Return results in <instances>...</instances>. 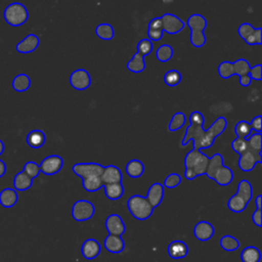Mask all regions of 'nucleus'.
Masks as SVG:
<instances>
[{"label": "nucleus", "instance_id": "obj_1", "mask_svg": "<svg viewBox=\"0 0 262 262\" xmlns=\"http://www.w3.org/2000/svg\"><path fill=\"white\" fill-rule=\"evenodd\" d=\"M205 118L199 111H193L189 115V125L185 128L183 138L180 142L181 146H186L189 141H192L193 149L210 148L216 137L221 135L227 126V121L224 117H218L214 123L208 128L204 129Z\"/></svg>", "mask_w": 262, "mask_h": 262}, {"label": "nucleus", "instance_id": "obj_2", "mask_svg": "<svg viewBox=\"0 0 262 262\" xmlns=\"http://www.w3.org/2000/svg\"><path fill=\"white\" fill-rule=\"evenodd\" d=\"M209 157L199 149H191L184 157V177L191 180L201 175H205Z\"/></svg>", "mask_w": 262, "mask_h": 262}, {"label": "nucleus", "instance_id": "obj_3", "mask_svg": "<svg viewBox=\"0 0 262 262\" xmlns=\"http://www.w3.org/2000/svg\"><path fill=\"white\" fill-rule=\"evenodd\" d=\"M127 208L129 213L137 220H146L148 219L152 212L154 208L149 205L145 196L140 194H134L127 200Z\"/></svg>", "mask_w": 262, "mask_h": 262}, {"label": "nucleus", "instance_id": "obj_4", "mask_svg": "<svg viewBox=\"0 0 262 262\" xmlns=\"http://www.w3.org/2000/svg\"><path fill=\"white\" fill-rule=\"evenodd\" d=\"M3 18L9 26L19 27L28 20L29 12L23 3L12 2L5 7L3 11Z\"/></svg>", "mask_w": 262, "mask_h": 262}, {"label": "nucleus", "instance_id": "obj_5", "mask_svg": "<svg viewBox=\"0 0 262 262\" xmlns=\"http://www.w3.org/2000/svg\"><path fill=\"white\" fill-rule=\"evenodd\" d=\"M94 213H95L94 205L87 200H79L75 202L71 210L72 217L79 222L91 219Z\"/></svg>", "mask_w": 262, "mask_h": 262}, {"label": "nucleus", "instance_id": "obj_6", "mask_svg": "<svg viewBox=\"0 0 262 262\" xmlns=\"http://www.w3.org/2000/svg\"><path fill=\"white\" fill-rule=\"evenodd\" d=\"M104 166L98 163H78L72 167L73 172L82 179L91 176H100Z\"/></svg>", "mask_w": 262, "mask_h": 262}, {"label": "nucleus", "instance_id": "obj_7", "mask_svg": "<svg viewBox=\"0 0 262 262\" xmlns=\"http://www.w3.org/2000/svg\"><path fill=\"white\" fill-rule=\"evenodd\" d=\"M62 166H63V160L60 156H57V155L48 156L44 158L39 164L40 172L48 176L57 174L61 170Z\"/></svg>", "mask_w": 262, "mask_h": 262}, {"label": "nucleus", "instance_id": "obj_8", "mask_svg": "<svg viewBox=\"0 0 262 262\" xmlns=\"http://www.w3.org/2000/svg\"><path fill=\"white\" fill-rule=\"evenodd\" d=\"M161 19L163 25V32H166L170 35H175L179 33L185 27V23L173 13H164L161 16Z\"/></svg>", "mask_w": 262, "mask_h": 262}, {"label": "nucleus", "instance_id": "obj_9", "mask_svg": "<svg viewBox=\"0 0 262 262\" xmlns=\"http://www.w3.org/2000/svg\"><path fill=\"white\" fill-rule=\"evenodd\" d=\"M261 162H262L261 152H256L248 148L247 151L239 155L238 167L242 171L249 172V171H252L255 168V166Z\"/></svg>", "mask_w": 262, "mask_h": 262}, {"label": "nucleus", "instance_id": "obj_10", "mask_svg": "<svg viewBox=\"0 0 262 262\" xmlns=\"http://www.w3.org/2000/svg\"><path fill=\"white\" fill-rule=\"evenodd\" d=\"M70 84L77 90H85L91 84V77L84 69H77L70 76Z\"/></svg>", "mask_w": 262, "mask_h": 262}, {"label": "nucleus", "instance_id": "obj_11", "mask_svg": "<svg viewBox=\"0 0 262 262\" xmlns=\"http://www.w3.org/2000/svg\"><path fill=\"white\" fill-rule=\"evenodd\" d=\"M104 225L108 234L121 236L126 231V225L121 216L118 214L108 215L105 219Z\"/></svg>", "mask_w": 262, "mask_h": 262}, {"label": "nucleus", "instance_id": "obj_12", "mask_svg": "<svg viewBox=\"0 0 262 262\" xmlns=\"http://www.w3.org/2000/svg\"><path fill=\"white\" fill-rule=\"evenodd\" d=\"M40 44V38L35 34H28L21 41L15 45V50L18 53L27 54L35 51Z\"/></svg>", "mask_w": 262, "mask_h": 262}, {"label": "nucleus", "instance_id": "obj_13", "mask_svg": "<svg viewBox=\"0 0 262 262\" xmlns=\"http://www.w3.org/2000/svg\"><path fill=\"white\" fill-rule=\"evenodd\" d=\"M101 252V245L95 238H87L81 246V254L87 260L95 259Z\"/></svg>", "mask_w": 262, "mask_h": 262}, {"label": "nucleus", "instance_id": "obj_14", "mask_svg": "<svg viewBox=\"0 0 262 262\" xmlns=\"http://www.w3.org/2000/svg\"><path fill=\"white\" fill-rule=\"evenodd\" d=\"M164 198V185L160 182H155L152 183L147 192L145 199L149 203V205L155 209L159 207L163 201Z\"/></svg>", "mask_w": 262, "mask_h": 262}, {"label": "nucleus", "instance_id": "obj_15", "mask_svg": "<svg viewBox=\"0 0 262 262\" xmlns=\"http://www.w3.org/2000/svg\"><path fill=\"white\" fill-rule=\"evenodd\" d=\"M215 233L214 226L208 221H200L193 227V235L201 242L209 241Z\"/></svg>", "mask_w": 262, "mask_h": 262}, {"label": "nucleus", "instance_id": "obj_16", "mask_svg": "<svg viewBox=\"0 0 262 262\" xmlns=\"http://www.w3.org/2000/svg\"><path fill=\"white\" fill-rule=\"evenodd\" d=\"M167 253L170 258L174 260H179L184 258L188 254V247L183 241L175 239L168 245Z\"/></svg>", "mask_w": 262, "mask_h": 262}, {"label": "nucleus", "instance_id": "obj_17", "mask_svg": "<svg viewBox=\"0 0 262 262\" xmlns=\"http://www.w3.org/2000/svg\"><path fill=\"white\" fill-rule=\"evenodd\" d=\"M101 181L104 184H112V183H119L122 182V173L121 170L115 165H107L104 166L103 171L100 175Z\"/></svg>", "mask_w": 262, "mask_h": 262}, {"label": "nucleus", "instance_id": "obj_18", "mask_svg": "<svg viewBox=\"0 0 262 262\" xmlns=\"http://www.w3.org/2000/svg\"><path fill=\"white\" fill-rule=\"evenodd\" d=\"M103 248L113 254H119L123 252L125 249V242L124 239L119 235H113L108 234L104 239L102 244Z\"/></svg>", "mask_w": 262, "mask_h": 262}, {"label": "nucleus", "instance_id": "obj_19", "mask_svg": "<svg viewBox=\"0 0 262 262\" xmlns=\"http://www.w3.org/2000/svg\"><path fill=\"white\" fill-rule=\"evenodd\" d=\"M190 34H202L208 26L207 19L200 13H192L186 20Z\"/></svg>", "mask_w": 262, "mask_h": 262}, {"label": "nucleus", "instance_id": "obj_20", "mask_svg": "<svg viewBox=\"0 0 262 262\" xmlns=\"http://www.w3.org/2000/svg\"><path fill=\"white\" fill-rule=\"evenodd\" d=\"M46 140L45 133L40 129H34L30 131L26 136L27 144L32 148H40L44 145Z\"/></svg>", "mask_w": 262, "mask_h": 262}, {"label": "nucleus", "instance_id": "obj_21", "mask_svg": "<svg viewBox=\"0 0 262 262\" xmlns=\"http://www.w3.org/2000/svg\"><path fill=\"white\" fill-rule=\"evenodd\" d=\"M224 165V159L222 157L221 154L219 152H215L212 157H209V162H208V166H207V170L205 175L209 178L213 180L214 174Z\"/></svg>", "mask_w": 262, "mask_h": 262}, {"label": "nucleus", "instance_id": "obj_22", "mask_svg": "<svg viewBox=\"0 0 262 262\" xmlns=\"http://www.w3.org/2000/svg\"><path fill=\"white\" fill-rule=\"evenodd\" d=\"M18 201L17 191L13 188L6 187L0 191V205L3 208H11Z\"/></svg>", "mask_w": 262, "mask_h": 262}, {"label": "nucleus", "instance_id": "obj_23", "mask_svg": "<svg viewBox=\"0 0 262 262\" xmlns=\"http://www.w3.org/2000/svg\"><path fill=\"white\" fill-rule=\"evenodd\" d=\"M213 180H214L217 184H219V185H221V186L228 185V184L231 183L232 180H233V171H232L229 167L223 165V166L214 174Z\"/></svg>", "mask_w": 262, "mask_h": 262}, {"label": "nucleus", "instance_id": "obj_24", "mask_svg": "<svg viewBox=\"0 0 262 262\" xmlns=\"http://www.w3.org/2000/svg\"><path fill=\"white\" fill-rule=\"evenodd\" d=\"M33 184V179L30 178L24 171L15 174L13 177V189L16 191H26L31 188Z\"/></svg>", "mask_w": 262, "mask_h": 262}, {"label": "nucleus", "instance_id": "obj_25", "mask_svg": "<svg viewBox=\"0 0 262 262\" xmlns=\"http://www.w3.org/2000/svg\"><path fill=\"white\" fill-rule=\"evenodd\" d=\"M102 187L104 190V194L108 200L117 201V200L121 199L124 194V187H123L122 182L104 184Z\"/></svg>", "mask_w": 262, "mask_h": 262}, {"label": "nucleus", "instance_id": "obj_26", "mask_svg": "<svg viewBox=\"0 0 262 262\" xmlns=\"http://www.w3.org/2000/svg\"><path fill=\"white\" fill-rule=\"evenodd\" d=\"M126 173L131 178H138L144 172V165L140 160L133 159L126 164Z\"/></svg>", "mask_w": 262, "mask_h": 262}, {"label": "nucleus", "instance_id": "obj_27", "mask_svg": "<svg viewBox=\"0 0 262 262\" xmlns=\"http://www.w3.org/2000/svg\"><path fill=\"white\" fill-rule=\"evenodd\" d=\"M127 69L135 74H139L141 72L144 71L145 69V60L144 57L142 55H140L139 53L135 52L133 54V56L131 57V59L128 60L127 64H126Z\"/></svg>", "mask_w": 262, "mask_h": 262}, {"label": "nucleus", "instance_id": "obj_28", "mask_svg": "<svg viewBox=\"0 0 262 262\" xmlns=\"http://www.w3.org/2000/svg\"><path fill=\"white\" fill-rule=\"evenodd\" d=\"M248 204L249 202L246 201L243 196L238 195L237 193H234L229 198L227 202V208L233 213H241L247 208Z\"/></svg>", "mask_w": 262, "mask_h": 262}, {"label": "nucleus", "instance_id": "obj_29", "mask_svg": "<svg viewBox=\"0 0 262 262\" xmlns=\"http://www.w3.org/2000/svg\"><path fill=\"white\" fill-rule=\"evenodd\" d=\"M261 253L257 247H246L241 253L242 262H260Z\"/></svg>", "mask_w": 262, "mask_h": 262}, {"label": "nucleus", "instance_id": "obj_30", "mask_svg": "<svg viewBox=\"0 0 262 262\" xmlns=\"http://www.w3.org/2000/svg\"><path fill=\"white\" fill-rule=\"evenodd\" d=\"M11 85L16 92H25L31 86V78L26 74H18L13 78Z\"/></svg>", "mask_w": 262, "mask_h": 262}, {"label": "nucleus", "instance_id": "obj_31", "mask_svg": "<svg viewBox=\"0 0 262 262\" xmlns=\"http://www.w3.org/2000/svg\"><path fill=\"white\" fill-rule=\"evenodd\" d=\"M219 245L226 252H233L241 247L238 239L229 234L223 235L219 241Z\"/></svg>", "mask_w": 262, "mask_h": 262}, {"label": "nucleus", "instance_id": "obj_32", "mask_svg": "<svg viewBox=\"0 0 262 262\" xmlns=\"http://www.w3.org/2000/svg\"><path fill=\"white\" fill-rule=\"evenodd\" d=\"M82 184H83L84 189L88 192L97 191L103 186L100 176H91V177L85 178V179H83Z\"/></svg>", "mask_w": 262, "mask_h": 262}, {"label": "nucleus", "instance_id": "obj_33", "mask_svg": "<svg viewBox=\"0 0 262 262\" xmlns=\"http://www.w3.org/2000/svg\"><path fill=\"white\" fill-rule=\"evenodd\" d=\"M95 35L101 40H112L115 35V31L110 24H100L95 28Z\"/></svg>", "mask_w": 262, "mask_h": 262}, {"label": "nucleus", "instance_id": "obj_34", "mask_svg": "<svg viewBox=\"0 0 262 262\" xmlns=\"http://www.w3.org/2000/svg\"><path fill=\"white\" fill-rule=\"evenodd\" d=\"M238 195L243 196L246 201H248L250 203V201L252 200V196H253V188H252V184L246 180V179H242L239 182H238V185H237V190L236 192Z\"/></svg>", "mask_w": 262, "mask_h": 262}, {"label": "nucleus", "instance_id": "obj_35", "mask_svg": "<svg viewBox=\"0 0 262 262\" xmlns=\"http://www.w3.org/2000/svg\"><path fill=\"white\" fill-rule=\"evenodd\" d=\"M185 122H186V117H185L184 113L177 112L174 114V116L170 120L169 125H168V130L170 132L177 131L178 129L182 128L185 125Z\"/></svg>", "mask_w": 262, "mask_h": 262}, {"label": "nucleus", "instance_id": "obj_36", "mask_svg": "<svg viewBox=\"0 0 262 262\" xmlns=\"http://www.w3.org/2000/svg\"><path fill=\"white\" fill-rule=\"evenodd\" d=\"M173 54H174L173 48L169 44H163V45L159 46L157 49V52H156L157 59L161 62L169 61L172 58Z\"/></svg>", "mask_w": 262, "mask_h": 262}, {"label": "nucleus", "instance_id": "obj_37", "mask_svg": "<svg viewBox=\"0 0 262 262\" xmlns=\"http://www.w3.org/2000/svg\"><path fill=\"white\" fill-rule=\"evenodd\" d=\"M232 67H233V73L234 75L241 77L244 75H248L249 71L251 69V66L249 63L248 60H246L245 58H238L236 60H234L232 62Z\"/></svg>", "mask_w": 262, "mask_h": 262}, {"label": "nucleus", "instance_id": "obj_38", "mask_svg": "<svg viewBox=\"0 0 262 262\" xmlns=\"http://www.w3.org/2000/svg\"><path fill=\"white\" fill-rule=\"evenodd\" d=\"M181 74L177 70H169L164 75V82L167 86L174 87L177 86L181 82Z\"/></svg>", "mask_w": 262, "mask_h": 262}, {"label": "nucleus", "instance_id": "obj_39", "mask_svg": "<svg viewBox=\"0 0 262 262\" xmlns=\"http://www.w3.org/2000/svg\"><path fill=\"white\" fill-rule=\"evenodd\" d=\"M233 131H234V134L236 135V137L246 139L250 135L252 130H251V127H250V124L248 121L241 120L235 124Z\"/></svg>", "mask_w": 262, "mask_h": 262}, {"label": "nucleus", "instance_id": "obj_40", "mask_svg": "<svg viewBox=\"0 0 262 262\" xmlns=\"http://www.w3.org/2000/svg\"><path fill=\"white\" fill-rule=\"evenodd\" d=\"M217 72H218V75H219L222 79H229L230 77L234 76L232 62H230V61H228V60H224V61L220 62L219 66H218Z\"/></svg>", "mask_w": 262, "mask_h": 262}, {"label": "nucleus", "instance_id": "obj_41", "mask_svg": "<svg viewBox=\"0 0 262 262\" xmlns=\"http://www.w3.org/2000/svg\"><path fill=\"white\" fill-rule=\"evenodd\" d=\"M152 42L148 38H142L136 45V52L142 55L143 57L150 54L152 51Z\"/></svg>", "mask_w": 262, "mask_h": 262}, {"label": "nucleus", "instance_id": "obj_42", "mask_svg": "<svg viewBox=\"0 0 262 262\" xmlns=\"http://www.w3.org/2000/svg\"><path fill=\"white\" fill-rule=\"evenodd\" d=\"M248 147L249 149L256 151V152H261V147H262V135L261 133H254L252 134L248 139Z\"/></svg>", "mask_w": 262, "mask_h": 262}, {"label": "nucleus", "instance_id": "obj_43", "mask_svg": "<svg viewBox=\"0 0 262 262\" xmlns=\"http://www.w3.org/2000/svg\"><path fill=\"white\" fill-rule=\"evenodd\" d=\"M23 171L32 179L38 177V175L41 173L39 165L34 161H28L25 164V166L23 168Z\"/></svg>", "mask_w": 262, "mask_h": 262}, {"label": "nucleus", "instance_id": "obj_44", "mask_svg": "<svg viewBox=\"0 0 262 262\" xmlns=\"http://www.w3.org/2000/svg\"><path fill=\"white\" fill-rule=\"evenodd\" d=\"M244 41L249 45H260L262 43V29L255 28V30Z\"/></svg>", "mask_w": 262, "mask_h": 262}, {"label": "nucleus", "instance_id": "obj_45", "mask_svg": "<svg viewBox=\"0 0 262 262\" xmlns=\"http://www.w3.org/2000/svg\"><path fill=\"white\" fill-rule=\"evenodd\" d=\"M231 148L238 155L244 154L245 151L248 150V141L245 138H239L236 137L235 139L232 140L231 142Z\"/></svg>", "mask_w": 262, "mask_h": 262}, {"label": "nucleus", "instance_id": "obj_46", "mask_svg": "<svg viewBox=\"0 0 262 262\" xmlns=\"http://www.w3.org/2000/svg\"><path fill=\"white\" fill-rule=\"evenodd\" d=\"M181 181H182V178L179 174L171 173L165 178L164 186H166L168 188H174V187L178 186L181 183Z\"/></svg>", "mask_w": 262, "mask_h": 262}, {"label": "nucleus", "instance_id": "obj_47", "mask_svg": "<svg viewBox=\"0 0 262 262\" xmlns=\"http://www.w3.org/2000/svg\"><path fill=\"white\" fill-rule=\"evenodd\" d=\"M254 30H255V28H254L251 24H249V23H243V24L238 27L237 32H238L239 37H241L243 40H245Z\"/></svg>", "mask_w": 262, "mask_h": 262}, {"label": "nucleus", "instance_id": "obj_48", "mask_svg": "<svg viewBox=\"0 0 262 262\" xmlns=\"http://www.w3.org/2000/svg\"><path fill=\"white\" fill-rule=\"evenodd\" d=\"M250 78L252 80H255V81H261L262 79V67L261 64H256L254 67H251L250 71H249V74Z\"/></svg>", "mask_w": 262, "mask_h": 262}, {"label": "nucleus", "instance_id": "obj_49", "mask_svg": "<svg viewBox=\"0 0 262 262\" xmlns=\"http://www.w3.org/2000/svg\"><path fill=\"white\" fill-rule=\"evenodd\" d=\"M251 130L256 131V133H261V124H262V118L261 116H256L254 117L251 122L249 123Z\"/></svg>", "mask_w": 262, "mask_h": 262}, {"label": "nucleus", "instance_id": "obj_50", "mask_svg": "<svg viewBox=\"0 0 262 262\" xmlns=\"http://www.w3.org/2000/svg\"><path fill=\"white\" fill-rule=\"evenodd\" d=\"M147 30H152V31H163V25H162V19L161 17H155L148 23V29Z\"/></svg>", "mask_w": 262, "mask_h": 262}, {"label": "nucleus", "instance_id": "obj_51", "mask_svg": "<svg viewBox=\"0 0 262 262\" xmlns=\"http://www.w3.org/2000/svg\"><path fill=\"white\" fill-rule=\"evenodd\" d=\"M164 32L163 31H152V30H147V36L150 41H159L162 39Z\"/></svg>", "mask_w": 262, "mask_h": 262}, {"label": "nucleus", "instance_id": "obj_52", "mask_svg": "<svg viewBox=\"0 0 262 262\" xmlns=\"http://www.w3.org/2000/svg\"><path fill=\"white\" fill-rule=\"evenodd\" d=\"M252 221L253 223L258 226L261 227L262 226V221H261V209H256V211H254V213L252 214Z\"/></svg>", "mask_w": 262, "mask_h": 262}, {"label": "nucleus", "instance_id": "obj_53", "mask_svg": "<svg viewBox=\"0 0 262 262\" xmlns=\"http://www.w3.org/2000/svg\"><path fill=\"white\" fill-rule=\"evenodd\" d=\"M252 82V79L250 78L249 75H244L239 77V84L244 87H248Z\"/></svg>", "mask_w": 262, "mask_h": 262}, {"label": "nucleus", "instance_id": "obj_54", "mask_svg": "<svg viewBox=\"0 0 262 262\" xmlns=\"http://www.w3.org/2000/svg\"><path fill=\"white\" fill-rule=\"evenodd\" d=\"M6 170H7V168H6V164H5V163L0 159V178H1L2 176H4V175H5Z\"/></svg>", "mask_w": 262, "mask_h": 262}, {"label": "nucleus", "instance_id": "obj_55", "mask_svg": "<svg viewBox=\"0 0 262 262\" xmlns=\"http://www.w3.org/2000/svg\"><path fill=\"white\" fill-rule=\"evenodd\" d=\"M261 199H262L261 194H258L255 199V205H256L257 209H261Z\"/></svg>", "mask_w": 262, "mask_h": 262}, {"label": "nucleus", "instance_id": "obj_56", "mask_svg": "<svg viewBox=\"0 0 262 262\" xmlns=\"http://www.w3.org/2000/svg\"><path fill=\"white\" fill-rule=\"evenodd\" d=\"M3 150H4V143H3V142H2V140L0 139V156L2 155Z\"/></svg>", "mask_w": 262, "mask_h": 262}]
</instances>
